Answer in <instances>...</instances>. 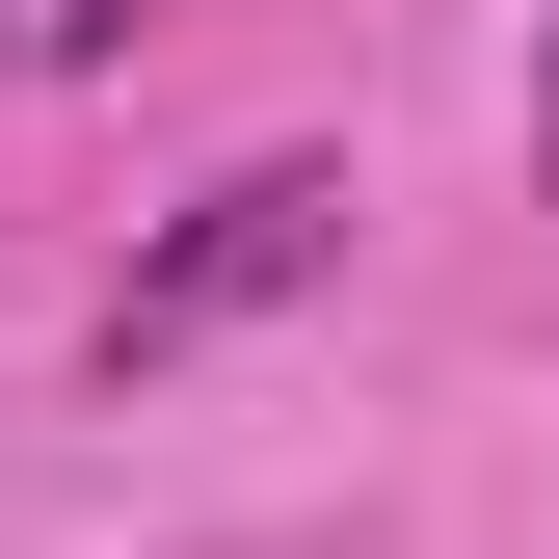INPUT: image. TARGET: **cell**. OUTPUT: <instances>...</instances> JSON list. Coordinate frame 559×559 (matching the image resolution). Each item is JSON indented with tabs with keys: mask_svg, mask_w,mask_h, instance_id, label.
Listing matches in <instances>:
<instances>
[{
	"mask_svg": "<svg viewBox=\"0 0 559 559\" xmlns=\"http://www.w3.org/2000/svg\"><path fill=\"white\" fill-rule=\"evenodd\" d=\"M320 266H346V160H240L214 214L107 294V373H160V346H214V320H266V294H320Z\"/></svg>",
	"mask_w": 559,
	"mask_h": 559,
	"instance_id": "obj_1",
	"label": "cell"
},
{
	"mask_svg": "<svg viewBox=\"0 0 559 559\" xmlns=\"http://www.w3.org/2000/svg\"><path fill=\"white\" fill-rule=\"evenodd\" d=\"M107 27H133V0H27V53H107Z\"/></svg>",
	"mask_w": 559,
	"mask_h": 559,
	"instance_id": "obj_2",
	"label": "cell"
},
{
	"mask_svg": "<svg viewBox=\"0 0 559 559\" xmlns=\"http://www.w3.org/2000/svg\"><path fill=\"white\" fill-rule=\"evenodd\" d=\"M533 187H559V53H533Z\"/></svg>",
	"mask_w": 559,
	"mask_h": 559,
	"instance_id": "obj_3",
	"label": "cell"
},
{
	"mask_svg": "<svg viewBox=\"0 0 559 559\" xmlns=\"http://www.w3.org/2000/svg\"><path fill=\"white\" fill-rule=\"evenodd\" d=\"M0 53H27V0H0Z\"/></svg>",
	"mask_w": 559,
	"mask_h": 559,
	"instance_id": "obj_4",
	"label": "cell"
}]
</instances>
